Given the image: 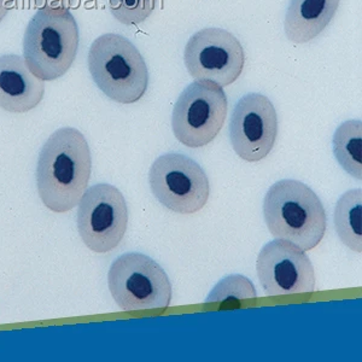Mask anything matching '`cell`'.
I'll return each instance as SVG.
<instances>
[{"mask_svg": "<svg viewBox=\"0 0 362 362\" xmlns=\"http://www.w3.org/2000/svg\"><path fill=\"white\" fill-rule=\"evenodd\" d=\"M128 226L124 194L110 184H95L78 202V230L83 243L97 254L114 250L122 242Z\"/></svg>", "mask_w": 362, "mask_h": 362, "instance_id": "obj_8", "label": "cell"}, {"mask_svg": "<svg viewBox=\"0 0 362 362\" xmlns=\"http://www.w3.org/2000/svg\"><path fill=\"white\" fill-rule=\"evenodd\" d=\"M278 136V115L271 99L249 93L235 104L230 121V139L242 160L259 162L271 153Z\"/></svg>", "mask_w": 362, "mask_h": 362, "instance_id": "obj_10", "label": "cell"}, {"mask_svg": "<svg viewBox=\"0 0 362 362\" xmlns=\"http://www.w3.org/2000/svg\"><path fill=\"white\" fill-rule=\"evenodd\" d=\"M16 0H0V22L4 20L11 8H15Z\"/></svg>", "mask_w": 362, "mask_h": 362, "instance_id": "obj_19", "label": "cell"}, {"mask_svg": "<svg viewBox=\"0 0 362 362\" xmlns=\"http://www.w3.org/2000/svg\"><path fill=\"white\" fill-rule=\"evenodd\" d=\"M341 0H291L285 16L290 42L305 44L319 37L334 20Z\"/></svg>", "mask_w": 362, "mask_h": 362, "instance_id": "obj_13", "label": "cell"}, {"mask_svg": "<svg viewBox=\"0 0 362 362\" xmlns=\"http://www.w3.org/2000/svg\"><path fill=\"white\" fill-rule=\"evenodd\" d=\"M184 62L192 78L226 87L242 74L245 54L238 39L226 29L206 28L189 37Z\"/></svg>", "mask_w": 362, "mask_h": 362, "instance_id": "obj_9", "label": "cell"}, {"mask_svg": "<svg viewBox=\"0 0 362 362\" xmlns=\"http://www.w3.org/2000/svg\"><path fill=\"white\" fill-rule=\"evenodd\" d=\"M87 64L97 87L114 102L136 103L146 93V63L139 49L122 35L107 33L97 37L90 45Z\"/></svg>", "mask_w": 362, "mask_h": 362, "instance_id": "obj_4", "label": "cell"}, {"mask_svg": "<svg viewBox=\"0 0 362 362\" xmlns=\"http://www.w3.org/2000/svg\"><path fill=\"white\" fill-rule=\"evenodd\" d=\"M45 93L42 78L30 71L25 58L0 56V107L8 112H27L37 107Z\"/></svg>", "mask_w": 362, "mask_h": 362, "instance_id": "obj_12", "label": "cell"}, {"mask_svg": "<svg viewBox=\"0 0 362 362\" xmlns=\"http://www.w3.org/2000/svg\"><path fill=\"white\" fill-rule=\"evenodd\" d=\"M264 223L271 235L305 251L317 247L327 227L325 208L313 189L298 180H280L264 201Z\"/></svg>", "mask_w": 362, "mask_h": 362, "instance_id": "obj_2", "label": "cell"}, {"mask_svg": "<svg viewBox=\"0 0 362 362\" xmlns=\"http://www.w3.org/2000/svg\"><path fill=\"white\" fill-rule=\"evenodd\" d=\"M107 286L116 305L126 312L167 308L172 283L155 259L141 252H127L112 262Z\"/></svg>", "mask_w": 362, "mask_h": 362, "instance_id": "obj_5", "label": "cell"}, {"mask_svg": "<svg viewBox=\"0 0 362 362\" xmlns=\"http://www.w3.org/2000/svg\"><path fill=\"white\" fill-rule=\"evenodd\" d=\"M227 112L228 100L223 87L208 80H197L182 90L174 105V136L187 148H203L223 129Z\"/></svg>", "mask_w": 362, "mask_h": 362, "instance_id": "obj_6", "label": "cell"}, {"mask_svg": "<svg viewBox=\"0 0 362 362\" xmlns=\"http://www.w3.org/2000/svg\"><path fill=\"white\" fill-rule=\"evenodd\" d=\"M256 271L267 296L313 293L315 271L303 249L284 239L266 244L257 256Z\"/></svg>", "mask_w": 362, "mask_h": 362, "instance_id": "obj_11", "label": "cell"}, {"mask_svg": "<svg viewBox=\"0 0 362 362\" xmlns=\"http://www.w3.org/2000/svg\"><path fill=\"white\" fill-rule=\"evenodd\" d=\"M92 169L90 146L76 128L63 127L42 146L37 165L39 196L54 213L78 206L87 189Z\"/></svg>", "mask_w": 362, "mask_h": 362, "instance_id": "obj_1", "label": "cell"}, {"mask_svg": "<svg viewBox=\"0 0 362 362\" xmlns=\"http://www.w3.org/2000/svg\"><path fill=\"white\" fill-rule=\"evenodd\" d=\"M334 155L338 165L351 177H362V124L360 119H349L338 126L332 140Z\"/></svg>", "mask_w": 362, "mask_h": 362, "instance_id": "obj_15", "label": "cell"}, {"mask_svg": "<svg viewBox=\"0 0 362 362\" xmlns=\"http://www.w3.org/2000/svg\"><path fill=\"white\" fill-rule=\"evenodd\" d=\"M338 238L348 249L362 251V189H350L338 199L334 214Z\"/></svg>", "mask_w": 362, "mask_h": 362, "instance_id": "obj_14", "label": "cell"}, {"mask_svg": "<svg viewBox=\"0 0 362 362\" xmlns=\"http://www.w3.org/2000/svg\"><path fill=\"white\" fill-rule=\"evenodd\" d=\"M76 0H32L35 8H44V6H61V8H69L75 4Z\"/></svg>", "mask_w": 362, "mask_h": 362, "instance_id": "obj_18", "label": "cell"}, {"mask_svg": "<svg viewBox=\"0 0 362 362\" xmlns=\"http://www.w3.org/2000/svg\"><path fill=\"white\" fill-rule=\"evenodd\" d=\"M148 182L157 201L177 214H194L206 206L209 179L196 160L182 153H165L153 162Z\"/></svg>", "mask_w": 362, "mask_h": 362, "instance_id": "obj_7", "label": "cell"}, {"mask_svg": "<svg viewBox=\"0 0 362 362\" xmlns=\"http://www.w3.org/2000/svg\"><path fill=\"white\" fill-rule=\"evenodd\" d=\"M107 3L112 16L119 23L136 25L153 13L156 0H107Z\"/></svg>", "mask_w": 362, "mask_h": 362, "instance_id": "obj_17", "label": "cell"}, {"mask_svg": "<svg viewBox=\"0 0 362 362\" xmlns=\"http://www.w3.org/2000/svg\"><path fill=\"white\" fill-rule=\"evenodd\" d=\"M78 23L68 8H39L23 37V56L30 71L42 81L62 78L78 54Z\"/></svg>", "mask_w": 362, "mask_h": 362, "instance_id": "obj_3", "label": "cell"}, {"mask_svg": "<svg viewBox=\"0 0 362 362\" xmlns=\"http://www.w3.org/2000/svg\"><path fill=\"white\" fill-rule=\"evenodd\" d=\"M256 297V288L247 276L235 274L220 280L206 297V303L230 305L233 302H238L239 305L240 300H254Z\"/></svg>", "mask_w": 362, "mask_h": 362, "instance_id": "obj_16", "label": "cell"}]
</instances>
